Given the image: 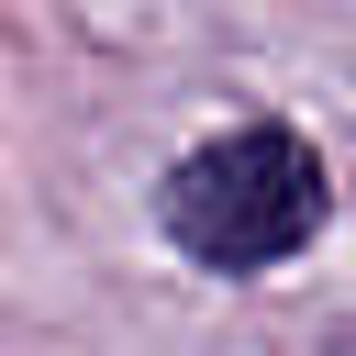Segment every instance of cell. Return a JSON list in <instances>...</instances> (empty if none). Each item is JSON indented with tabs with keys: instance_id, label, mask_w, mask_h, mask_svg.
<instances>
[{
	"instance_id": "1",
	"label": "cell",
	"mask_w": 356,
	"mask_h": 356,
	"mask_svg": "<svg viewBox=\"0 0 356 356\" xmlns=\"http://www.w3.org/2000/svg\"><path fill=\"white\" fill-rule=\"evenodd\" d=\"M156 211L200 267H278L323 222V156L289 122H245V134H211L200 156H178Z\"/></svg>"
}]
</instances>
